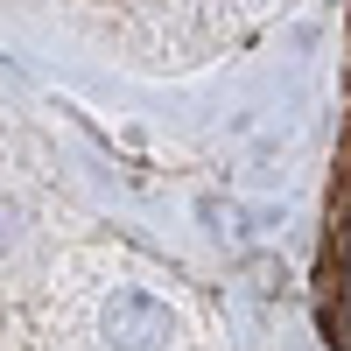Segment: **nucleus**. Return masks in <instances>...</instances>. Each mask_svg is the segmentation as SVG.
Wrapping results in <instances>:
<instances>
[{
    "instance_id": "f257e3e1",
    "label": "nucleus",
    "mask_w": 351,
    "mask_h": 351,
    "mask_svg": "<svg viewBox=\"0 0 351 351\" xmlns=\"http://www.w3.org/2000/svg\"><path fill=\"white\" fill-rule=\"evenodd\" d=\"M106 337L120 351H162L176 337V316H169V302L141 295V288H120V295L106 302Z\"/></svg>"
},
{
    "instance_id": "f03ea898",
    "label": "nucleus",
    "mask_w": 351,
    "mask_h": 351,
    "mask_svg": "<svg viewBox=\"0 0 351 351\" xmlns=\"http://www.w3.org/2000/svg\"><path fill=\"white\" fill-rule=\"evenodd\" d=\"M8 246H14V204L0 197V253H8Z\"/></svg>"
}]
</instances>
